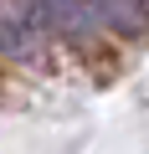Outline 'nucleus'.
<instances>
[{
	"label": "nucleus",
	"instance_id": "f03ea898",
	"mask_svg": "<svg viewBox=\"0 0 149 154\" xmlns=\"http://www.w3.org/2000/svg\"><path fill=\"white\" fill-rule=\"evenodd\" d=\"M98 26H118V31H139L144 26V0H93Z\"/></svg>",
	"mask_w": 149,
	"mask_h": 154
},
{
	"label": "nucleus",
	"instance_id": "f257e3e1",
	"mask_svg": "<svg viewBox=\"0 0 149 154\" xmlns=\"http://www.w3.org/2000/svg\"><path fill=\"white\" fill-rule=\"evenodd\" d=\"M46 21L67 36H82L98 26V11H93V0H46Z\"/></svg>",
	"mask_w": 149,
	"mask_h": 154
}]
</instances>
